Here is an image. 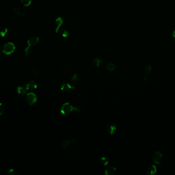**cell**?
<instances>
[{
    "label": "cell",
    "mask_w": 175,
    "mask_h": 175,
    "mask_svg": "<svg viewBox=\"0 0 175 175\" xmlns=\"http://www.w3.org/2000/svg\"><path fill=\"white\" fill-rule=\"evenodd\" d=\"M73 111H79V110L77 108L73 106L69 103H65L62 105L61 111V114L64 115H68L70 114L71 112H72Z\"/></svg>",
    "instance_id": "obj_1"
},
{
    "label": "cell",
    "mask_w": 175,
    "mask_h": 175,
    "mask_svg": "<svg viewBox=\"0 0 175 175\" xmlns=\"http://www.w3.org/2000/svg\"><path fill=\"white\" fill-rule=\"evenodd\" d=\"M15 49V46L12 43L8 42L4 44L3 47L2 51L6 55H10L14 52Z\"/></svg>",
    "instance_id": "obj_2"
},
{
    "label": "cell",
    "mask_w": 175,
    "mask_h": 175,
    "mask_svg": "<svg viewBox=\"0 0 175 175\" xmlns=\"http://www.w3.org/2000/svg\"><path fill=\"white\" fill-rule=\"evenodd\" d=\"M37 101V97L33 93H28L26 96V101L29 104L33 105L36 103Z\"/></svg>",
    "instance_id": "obj_3"
},
{
    "label": "cell",
    "mask_w": 175,
    "mask_h": 175,
    "mask_svg": "<svg viewBox=\"0 0 175 175\" xmlns=\"http://www.w3.org/2000/svg\"><path fill=\"white\" fill-rule=\"evenodd\" d=\"M162 154L160 152H156L154 153L152 156V160L156 164H159L160 163V162L161 161L162 159Z\"/></svg>",
    "instance_id": "obj_4"
},
{
    "label": "cell",
    "mask_w": 175,
    "mask_h": 175,
    "mask_svg": "<svg viewBox=\"0 0 175 175\" xmlns=\"http://www.w3.org/2000/svg\"><path fill=\"white\" fill-rule=\"evenodd\" d=\"M38 41H39V38L37 37H32L28 40V44L29 46H33L35 44H37Z\"/></svg>",
    "instance_id": "obj_5"
},
{
    "label": "cell",
    "mask_w": 175,
    "mask_h": 175,
    "mask_svg": "<svg viewBox=\"0 0 175 175\" xmlns=\"http://www.w3.org/2000/svg\"><path fill=\"white\" fill-rule=\"evenodd\" d=\"M116 171V168L114 166H109L106 168L105 174L106 175H113Z\"/></svg>",
    "instance_id": "obj_6"
},
{
    "label": "cell",
    "mask_w": 175,
    "mask_h": 175,
    "mask_svg": "<svg viewBox=\"0 0 175 175\" xmlns=\"http://www.w3.org/2000/svg\"><path fill=\"white\" fill-rule=\"evenodd\" d=\"M37 87V85L34 81H31L28 82L26 85V88L28 90H35Z\"/></svg>",
    "instance_id": "obj_7"
},
{
    "label": "cell",
    "mask_w": 175,
    "mask_h": 175,
    "mask_svg": "<svg viewBox=\"0 0 175 175\" xmlns=\"http://www.w3.org/2000/svg\"><path fill=\"white\" fill-rule=\"evenodd\" d=\"M75 87L70 85L69 83H64L62 85L61 87V90L63 91H68L71 90H73Z\"/></svg>",
    "instance_id": "obj_8"
},
{
    "label": "cell",
    "mask_w": 175,
    "mask_h": 175,
    "mask_svg": "<svg viewBox=\"0 0 175 175\" xmlns=\"http://www.w3.org/2000/svg\"><path fill=\"white\" fill-rule=\"evenodd\" d=\"M93 63L95 66H96L97 67H100L101 66H102V65L103 64V61L100 58H96L94 60Z\"/></svg>",
    "instance_id": "obj_9"
},
{
    "label": "cell",
    "mask_w": 175,
    "mask_h": 175,
    "mask_svg": "<svg viewBox=\"0 0 175 175\" xmlns=\"http://www.w3.org/2000/svg\"><path fill=\"white\" fill-rule=\"evenodd\" d=\"M17 92L20 95H24L27 92V90L23 86H19L17 88Z\"/></svg>",
    "instance_id": "obj_10"
},
{
    "label": "cell",
    "mask_w": 175,
    "mask_h": 175,
    "mask_svg": "<svg viewBox=\"0 0 175 175\" xmlns=\"http://www.w3.org/2000/svg\"><path fill=\"white\" fill-rule=\"evenodd\" d=\"M157 171L156 167L155 165H152L147 170V174L149 175H153L155 174Z\"/></svg>",
    "instance_id": "obj_11"
},
{
    "label": "cell",
    "mask_w": 175,
    "mask_h": 175,
    "mask_svg": "<svg viewBox=\"0 0 175 175\" xmlns=\"http://www.w3.org/2000/svg\"><path fill=\"white\" fill-rule=\"evenodd\" d=\"M108 132H109L110 133L111 135H113L115 132L116 130V127L115 125H113V124H111V125H109L108 126Z\"/></svg>",
    "instance_id": "obj_12"
},
{
    "label": "cell",
    "mask_w": 175,
    "mask_h": 175,
    "mask_svg": "<svg viewBox=\"0 0 175 175\" xmlns=\"http://www.w3.org/2000/svg\"><path fill=\"white\" fill-rule=\"evenodd\" d=\"M106 68L109 71H113L115 69L116 66L114 64L112 63H109L106 64Z\"/></svg>",
    "instance_id": "obj_13"
},
{
    "label": "cell",
    "mask_w": 175,
    "mask_h": 175,
    "mask_svg": "<svg viewBox=\"0 0 175 175\" xmlns=\"http://www.w3.org/2000/svg\"><path fill=\"white\" fill-rule=\"evenodd\" d=\"M63 20H62L61 17L57 19V20H56V25H57L56 27V30H57V29L60 27V26L62 25V24H63Z\"/></svg>",
    "instance_id": "obj_14"
},
{
    "label": "cell",
    "mask_w": 175,
    "mask_h": 175,
    "mask_svg": "<svg viewBox=\"0 0 175 175\" xmlns=\"http://www.w3.org/2000/svg\"><path fill=\"white\" fill-rule=\"evenodd\" d=\"M31 1L32 0H21L22 3L24 6H28L30 5L31 3Z\"/></svg>",
    "instance_id": "obj_15"
},
{
    "label": "cell",
    "mask_w": 175,
    "mask_h": 175,
    "mask_svg": "<svg viewBox=\"0 0 175 175\" xmlns=\"http://www.w3.org/2000/svg\"><path fill=\"white\" fill-rule=\"evenodd\" d=\"M8 32V30L7 28H2L1 30H0V35L1 36L3 37H5V35L7 34Z\"/></svg>",
    "instance_id": "obj_16"
},
{
    "label": "cell",
    "mask_w": 175,
    "mask_h": 175,
    "mask_svg": "<svg viewBox=\"0 0 175 175\" xmlns=\"http://www.w3.org/2000/svg\"><path fill=\"white\" fill-rule=\"evenodd\" d=\"M100 162L101 163H102L103 165H106L108 164V160L106 159L105 157H102L100 159Z\"/></svg>",
    "instance_id": "obj_17"
},
{
    "label": "cell",
    "mask_w": 175,
    "mask_h": 175,
    "mask_svg": "<svg viewBox=\"0 0 175 175\" xmlns=\"http://www.w3.org/2000/svg\"><path fill=\"white\" fill-rule=\"evenodd\" d=\"M70 144V142L68 140H65L62 142V147L63 149H66Z\"/></svg>",
    "instance_id": "obj_18"
},
{
    "label": "cell",
    "mask_w": 175,
    "mask_h": 175,
    "mask_svg": "<svg viewBox=\"0 0 175 175\" xmlns=\"http://www.w3.org/2000/svg\"><path fill=\"white\" fill-rule=\"evenodd\" d=\"M71 81L73 83H76L77 82H78V76L77 75H74L72 77H71Z\"/></svg>",
    "instance_id": "obj_19"
},
{
    "label": "cell",
    "mask_w": 175,
    "mask_h": 175,
    "mask_svg": "<svg viewBox=\"0 0 175 175\" xmlns=\"http://www.w3.org/2000/svg\"><path fill=\"white\" fill-rule=\"evenodd\" d=\"M61 34L63 37H68V35H69V32L67 30H66V29H63V30L61 31Z\"/></svg>",
    "instance_id": "obj_20"
},
{
    "label": "cell",
    "mask_w": 175,
    "mask_h": 175,
    "mask_svg": "<svg viewBox=\"0 0 175 175\" xmlns=\"http://www.w3.org/2000/svg\"><path fill=\"white\" fill-rule=\"evenodd\" d=\"M31 52V49L30 48V46H28L25 49V52L26 53V55H29Z\"/></svg>",
    "instance_id": "obj_21"
},
{
    "label": "cell",
    "mask_w": 175,
    "mask_h": 175,
    "mask_svg": "<svg viewBox=\"0 0 175 175\" xmlns=\"http://www.w3.org/2000/svg\"><path fill=\"white\" fill-rule=\"evenodd\" d=\"M151 70H152V68H151V67L149 66V65L147 66L145 68V72L146 73H150L151 72Z\"/></svg>",
    "instance_id": "obj_22"
},
{
    "label": "cell",
    "mask_w": 175,
    "mask_h": 175,
    "mask_svg": "<svg viewBox=\"0 0 175 175\" xmlns=\"http://www.w3.org/2000/svg\"><path fill=\"white\" fill-rule=\"evenodd\" d=\"M4 111V107L2 104L0 103V115H1L3 113Z\"/></svg>",
    "instance_id": "obj_23"
},
{
    "label": "cell",
    "mask_w": 175,
    "mask_h": 175,
    "mask_svg": "<svg viewBox=\"0 0 175 175\" xmlns=\"http://www.w3.org/2000/svg\"><path fill=\"white\" fill-rule=\"evenodd\" d=\"M13 10H14V13H15L16 14H17V15H20V14H21V13H20V10L18 8H14Z\"/></svg>",
    "instance_id": "obj_24"
},
{
    "label": "cell",
    "mask_w": 175,
    "mask_h": 175,
    "mask_svg": "<svg viewBox=\"0 0 175 175\" xmlns=\"http://www.w3.org/2000/svg\"><path fill=\"white\" fill-rule=\"evenodd\" d=\"M3 52L2 50H1V49H0V58H1L2 55H3Z\"/></svg>",
    "instance_id": "obj_25"
},
{
    "label": "cell",
    "mask_w": 175,
    "mask_h": 175,
    "mask_svg": "<svg viewBox=\"0 0 175 175\" xmlns=\"http://www.w3.org/2000/svg\"><path fill=\"white\" fill-rule=\"evenodd\" d=\"M143 80H144V81H147V76H144V77H143Z\"/></svg>",
    "instance_id": "obj_26"
},
{
    "label": "cell",
    "mask_w": 175,
    "mask_h": 175,
    "mask_svg": "<svg viewBox=\"0 0 175 175\" xmlns=\"http://www.w3.org/2000/svg\"><path fill=\"white\" fill-rule=\"evenodd\" d=\"M173 37L175 38V30H174V32H173Z\"/></svg>",
    "instance_id": "obj_27"
}]
</instances>
